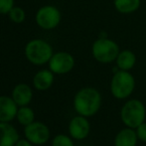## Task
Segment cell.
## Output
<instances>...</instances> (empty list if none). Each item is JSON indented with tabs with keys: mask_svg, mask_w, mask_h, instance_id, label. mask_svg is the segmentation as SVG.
Segmentation results:
<instances>
[{
	"mask_svg": "<svg viewBox=\"0 0 146 146\" xmlns=\"http://www.w3.org/2000/svg\"><path fill=\"white\" fill-rule=\"evenodd\" d=\"M119 52V46L115 41L106 37L98 38L92 44V53L96 61L100 64H110L115 61Z\"/></svg>",
	"mask_w": 146,
	"mask_h": 146,
	"instance_id": "cell-4",
	"label": "cell"
},
{
	"mask_svg": "<svg viewBox=\"0 0 146 146\" xmlns=\"http://www.w3.org/2000/svg\"><path fill=\"white\" fill-rule=\"evenodd\" d=\"M146 108L141 100H129L122 106L120 110V119L126 127L136 129L145 121Z\"/></svg>",
	"mask_w": 146,
	"mask_h": 146,
	"instance_id": "cell-2",
	"label": "cell"
},
{
	"mask_svg": "<svg viewBox=\"0 0 146 146\" xmlns=\"http://www.w3.org/2000/svg\"><path fill=\"white\" fill-rule=\"evenodd\" d=\"M54 83V73L49 70H42L34 76L33 85L36 90H46L52 87Z\"/></svg>",
	"mask_w": 146,
	"mask_h": 146,
	"instance_id": "cell-14",
	"label": "cell"
},
{
	"mask_svg": "<svg viewBox=\"0 0 146 146\" xmlns=\"http://www.w3.org/2000/svg\"><path fill=\"white\" fill-rule=\"evenodd\" d=\"M136 56L130 50H122L119 52L118 56L115 60L116 67L121 71H130L133 69L136 64Z\"/></svg>",
	"mask_w": 146,
	"mask_h": 146,
	"instance_id": "cell-15",
	"label": "cell"
},
{
	"mask_svg": "<svg viewBox=\"0 0 146 146\" xmlns=\"http://www.w3.org/2000/svg\"><path fill=\"white\" fill-rule=\"evenodd\" d=\"M17 129L8 122H0V146H14L19 140Z\"/></svg>",
	"mask_w": 146,
	"mask_h": 146,
	"instance_id": "cell-11",
	"label": "cell"
},
{
	"mask_svg": "<svg viewBox=\"0 0 146 146\" xmlns=\"http://www.w3.org/2000/svg\"><path fill=\"white\" fill-rule=\"evenodd\" d=\"M24 135L26 139H28L33 144L43 145L49 141L51 133L49 127L45 123L41 121H34L25 126Z\"/></svg>",
	"mask_w": 146,
	"mask_h": 146,
	"instance_id": "cell-6",
	"label": "cell"
},
{
	"mask_svg": "<svg viewBox=\"0 0 146 146\" xmlns=\"http://www.w3.org/2000/svg\"><path fill=\"white\" fill-rule=\"evenodd\" d=\"M36 22L43 29H54L61 22V12L55 6H44L37 12Z\"/></svg>",
	"mask_w": 146,
	"mask_h": 146,
	"instance_id": "cell-7",
	"label": "cell"
},
{
	"mask_svg": "<svg viewBox=\"0 0 146 146\" xmlns=\"http://www.w3.org/2000/svg\"><path fill=\"white\" fill-rule=\"evenodd\" d=\"M25 55L28 61L34 65H44L53 56V49L44 40H32L26 45Z\"/></svg>",
	"mask_w": 146,
	"mask_h": 146,
	"instance_id": "cell-5",
	"label": "cell"
},
{
	"mask_svg": "<svg viewBox=\"0 0 146 146\" xmlns=\"http://www.w3.org/2000/svg\"><path fill=\"white\" fill-rule=\"evenodd\" d=\"M50 70L57 75H64L71 72L75 67V59L70 53L59 52L52 56L49 61Z\"/></svg>",
	"mask_w": 146,
	"mask_h": 146,
	"instance_id": "cell-8",
	"label": "cell"
},
{
	"mask_svg": "<svg viewBox=\"0 0 146 146\" xmlns=\"http://www.w3.org/2000/svg\"><path fill=\"white\" fill-rule=\"evenodd\" d=\"M102 102V94L96 88H83L74 98V108L79 115L92 117L100 110Z\"/></svg>",
	"mask_w": 146,
	"mask_h": 146,
	"instance_id": "cell-1",
	"label": "cell"
},
{
	"mask_svg": "<svg viewBox=\"0 0 146 146\" xmlns=\"http://www.w3.org/2000/svg\"><path fill=\"white\" fill-rule=\"evenodd\" d=\"M90 132V124L88 117L83 115L75 116L69 123L70 136L75 140H84Z\"/></svg>",
	"mask_w": 146,
	"mask_h": 146,
	"instance_id": "cell-9",
	"label": "cell"
},
{
	"mask_svg": "<svg viewBox=\"0 0 146 146\" xmlns=\"http://www.w3.org/2000/svg\"><path fill=\"white\" fill-rule=\"evenodd\" d=\"M141 0H113V6L121 14H131L139 9Z\"/></svg>",
	"mask_w": 146,
	"mask_h": 146,
	"instance_id": "cell-16",
	"label": "cell"
},
{
	"mask_svg": "<svg viewBox=\"0 0 146 146\" xmlns=\"http://www.w3.org/2000/svg\"><path fill=\"white\" fill-rule=\"evenodd\" d=\"M33 98L31 88L26 84H19L12 90V98L18 106H28Z\"/></svg>",
	"mask_w": 146,
	"mask_h": 146,
	"instance_id": "cell-12",
	"label": "cell"
},
{
	"mask_svg": "<svg viewBox=\"0 0 146 146\" xmlns=\"http://www.w3.org/2000/svg\"><path fill=\"white\" fill-rule=\"evenodd\" d=\"M136 134L138 137V140H140L141 142L146 143V122L144 121L143 123H141L136 129Z\"/></svg>",
	"mask_w": 146,
	"mask_h": 146,
	"instance_id": "cell-21",
	"label": "cell"
},
{
	"mask_svg": "<svg viewBox=\"0 0 146 146\" xmlns=\"http://www.w3.org/2000/svg\"><path fill=\"white\" fill-rule=\"evenodd\" d=\"M16 118H17L18 122H19L21 125L27 126V125H29L30 123L34 122L35 112L32 108L27 106H20V108H18Z\"/></svg>",
	"mask_w": 146,
	"mask_h": 146,
	"instance_id": "cell-17",
	"label": "cell"
},
{
	"mask_svg": "<svg viewBox=\"0 0 146 146\" xmlns=\"http://www.w3.org/2000/svg\"><path fill=\"white\" fill-rule=\"evenodd\" d=\"M9 17L14 23H21L25 19V12L20 7H13L9 12Z\"/></svg>",
	"mask_w": 146,
	"mask_h": 146,
	"instance_id": "cell-19",
	"label": "cell"
},
{
	"mask_svg": "<svg viewBox=\"0 0 146 146\" xmlns=\"http://www.w3.org/2000/svg\"><path fill=\"white\" fill-rule=\"evenodd\" d=\"M14 7V0H0V14L9 13Z\"/></svg>",
	"mask_w": 146,
	"mask_h": 146,
	"instance_id": "cell-20",
	"label": "cell"
},
{
	"mask_svg": "<svg viewBox=\"0 0 146 146\" xmlns=\"http://www.w3.org/2000/svg\"><path fill=\"white\" fill-rule=\"evenodd\" d=\"M52 146H75L73 138L66 134H58L52 140Z\"/></svg>",
	"mask_w": 146,
	"mask_h": 146,
	"instance_id": "cell-18",
	"label": "cell"
},
{
	"mask_svg": "<svg viewBox=\"0 0 146 146\" xmlns=\"http://www.w3.org/2000/svg\"><path fill=\"white\" fill-rule=\"evenodd\" d=\"M110 92L117 100H125L132 94L135 88V79L128 71L118 70L110 81Z\"/></svg>",
	"mask_w": 146,
	"mask_h": 146,
	"instance_id": "cell-3",
	"label": "cell"
},
{
	"mask_svg": "<svg viewBox=\"0 0 146 146\" xmlns=\"http://www.w3.org/2000/svg\"><path fill=\"white\" fill-rule=\"evenodd\" d=\"M18 106L9 96H0V122H10L16 117Z\"/></svg>",
	"mask_w": 146,
	"mask_h": 146,
	"instance_id": "cell-10",
	"label": "cell"
},
{
	"mask_svg": "<svg viewBox=\"0 0 146 146\" xmlns=\"http://www.w3.org/2000/svg\"><path fill=\"white\" fill-rule=\"evenodd\" d=\"M14 146H33V143H31L28 139H19Z\"/></svg>",
	"mask_w": 146,
	"mask_h": 146,
	"instance_id": "cell-22",
	"label": "cell"
},
{
	"mask_svg": "<svg viewBox=\"0 0 146 146\" xmlns=\"http://www.w3.org/2000/svg\"><path fill=\"white\" fill-rule=\"evenodd\" d=\"M138 137L136 130L130 127L121 129L117 132L114 138V146H136Z\"/></svg>",
	"mask_w": 146,
	"mask_h": 146,
	"instance_id": "cell-13",
	"label": "cell"
}]
</instances>
